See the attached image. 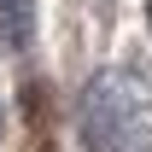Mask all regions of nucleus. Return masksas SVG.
<instances>
[{
    "mask_svg": "<svg viewBox=\"0 0 152 152\" xmlns=\"http://www.w3.org/2000/svg\"><path fill=\"white\" fill-rule=\"evenodd\" d=\"M35 41V0H0V47L23 53Z\"/></svg>",
    "mask_w": 152,
    "mask_h": 152,
    "instance_id": "1",
    "label": "nucleus"
},
{
    "mask_svg": "<svg viewBox=\"0 0 152 152\" xmlns=\"http://www.w3.org/2000/svg\"><path fill=\"white\" fill-rule=\"evenodd\" d=\"M146 23H152V0H146Z\"/></svg>",
    "mask_w": 152,
    "mask_h": 152,
    "instance_id": "2",
    "label": "nucleus"
},
{
    "mask_svg": "<svg viewBox=\"0 0 152 152\" xmlns=\"http://www.w3.org/2000/svg\"><path fill=\"white\" fill-rule=\"evenodd\" d=\"M0 123H6V111H0Z\"/></svg>",
    "mask_w": 152,
    "mask_h": 152,
    "instance_id": "3",
    "label": "nucleus"
}]
</instances>
